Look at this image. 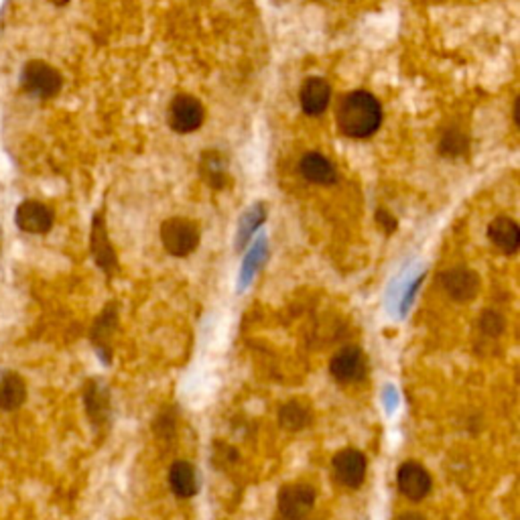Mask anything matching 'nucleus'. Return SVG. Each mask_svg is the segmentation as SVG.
<instances>
[{
	"mask_svg": "<svg viewBox=\"0 0 520 520\" xmlns=\"http://www.w3.org/2000/svg\"><path fill=\"white\" fill-rule=\"evenodd\" d=\"M335 124L348 138H368L383 124V106L370 92L354 90L346 94L335 108Z\"/></svg>",
	"mask_w": 520,
	"mask_h": 520,
	"instance_id": "nucleus-1",
	"label": "nucleus"
},
{
	"mask_svg": "<svg viewBox=\"0 0 520 520\" xmlns=\"http://www.w3.org/2000/svg\"><path fill=\"white\" fill-rule=\"evenodd\" d=\"M21 86H23V90L27 94H31V96L39 100H49L60 94L63 78L54 65L41 60H33L25 65L23 71H21Z\"/></svg>",
	"mask_w": 520,
	"mask_h": 520,
	"instance_id": "nucleus-2",
	"label": "nucleus"
},
{
	"mask_svg": "<svg viewBox=\"0 0 520 520\" xmlns=\"http://www.w3.org/2000/svg\"><path fill=\"white\" fill-rule=\"evenodd\" d=\"M161 243L171 256H189L200 246V228L187 218H169L161 224Z\"/></svg>",
	"mask_w": 520,
	"mask_h": 520,
	"instance_id": "nucleus-3",
	"label": "nucleus"
},
{
	"mask_svg": "<svg viewBox=\"0 0 520 520\" xmlns=\"http://www.w3.org/2000/svg\"><path fill=\"white\" fill-rule=\"evenodd\" d=\"M206 110L202 102L189 94H177L169 104V127L173 133L189 135L202 128Z\"/></svg>",
	"mask_w": 520,
	"mask_h": 520,
	"instance_id": "nucleus-4",
	"label": "nucleus"
},
{
	"mask_svg": "<svg viewBox=\"0 0 520 520\" xmlns=\"http://www.w3.org/2000/svg\"><path fill=\"white\" fill-rule=\"evenodd\" d=\"M366 470H368V461L366 456L358 450H342L334 458V475L342 486L356 490L364 484Z\"/></svg>",
	"mask_w": 520,
	"mask_h": 520,
	"instance_id": "nucleus-5",
	"label": "nucleus"
},
{
	"mask_svg": "<svg viewBox=\"0 0 520 520\" xmlns=\"http://www.w3.org/2000/svg\"><path fill=\"white\" fill-rule=\"evenodd\" d=\"M315 504V490L310 484H289L278 492V512L289 520H303Z\"/></svg>",
	"mask_w": 520,
	"mask_h": 520,
	"instance_id": "nucleus-6",
	"label": "nucleus"
},
{
	"mask_svg": "<svg viewBox=\"0 0 520 520\" xmlns=\"http://www.w3.org/2000/svg\"><path fill=\"white\" fill-rule=\"evenodd\" d=\"M397 482L400 494L413 502H419L423 498H427L431 492V486H433L431 474L425 470L419 461H405V464L399 467Z\"/></svg>",
	"mask_w": 520,
	"mask_h": 520,
	"instance_id": "nucleus-7",
	"label": "nucleus"
},
{
	"mask_svg": "<svg viewBox=\"0 0 520 520\" xmlns=\"http://www.w3.org/2000/svg\"><path fill=\"white\" fill-rule=\"evenodd\" d=\"M442 287L458 303H467L478 295L480 277L466 267H453L442 275Z\"/></svg>",
	"mask_w": 520,
	"mask_h": 520,
	"instance_id": "nucleus-8",
	"label": "nucleus"
},
{
	"mask_svg": "<svg viewBox=\"0 0 520 520\" xmlns=\"http://www.w3.org/2000/svg\"><path fill=\"white\" fill-rule=\"evenodd\" d=\"M90 248H92L94 260H96V265L100 267L102 273H104L108 278L112 277L116 270H119V260H116L114 246L110 244L106 222H104V216H102V214L94 216Z\"/></svg>",
	"mask_w": 520,
	"mask_h": 520,
	"instance_id": "nucleus-9",
	"label": "nucleus"
},
{
	"mask_svg": "<svg viewBox=\"0 0 520 520\" xmlns=\"http://www.w3.org/2000/svg\"><path fill=\"white\" fill-rule=\"evenodd\" d=\"M14 222H17L19 228L27 234H47L54 228L55 216L54 210L45 206L43 202L27 200L17 208Z\"/></svg>",
	"mask_w": 520,
	"mask_h": 520,
	"instance_id": "nucleus-10",
	"label": "nucleus"
},
{
	"mask_svg": "<svg viewBox=\"0 0 520 520\" xmlns=\"http://www.w3.org/2000/svg\"><path fill=\"white\" fill-rule=\"evenodd\" d=\"M329 372L342 384L358 383L366 376V360L360 348H343L329 362Z\"/></svg>",
	"mask_w": 520,
	"mask_h": 520,
	"instance_id": "nucleus-11",
	"label": "nucleus"
},
{
	"mask_svg": "<svg viewBox=\"0 0 520 520\" xmlns=\"http://www.w3.org/2000/svg\"><path fill=\"white\" fill-rule=\"evenodd\" d=\"M329 98H332V87H329L327 79L324 78H307L301 90H299V102L307 116H319L326 112L329 106Z\"/></svg>",
	"mask_w": 520,
	"mask_h": 520,
	"instance_id": "nucleus-12",
	"label": "nucleus"
},
{
	"mask_svg": "<svg viewBox=\"0 0 520 520\" xmlns=\"http://www.w3.org/2000/svg\"><path fill=\"white\" fill-rule=\"evenodd\" d=\"M299 171H301L303 179L315 183V186H334L338 181L335 165L321 153H307V155H303L301 163H299Z\"/></svg>",
	"mask_w": 520,
	"mask_h": 520,
	"instance_id": "nucleus-13",
	"label": "nucleus"
},
{
	"mask_svg": "<svg viewBox=\"0 0 520 520\" xmlns=\"http://www.w3.org/2000/svg\"><path fill=\"white\" fill-rule=\"evenodd\" d=\"M488 238L504 254H515L520 246V228L508 216H498L488 226Z\"/></svg>",
	"mask_w": 520,
	"mask_h": 520,
	"instance_id": "nucleus-14",
	"label": "nucleus"
},
{
	"mask_svg": "<svg viewBox=\"0 0 520 520\" xmlns=\"http://www.w3.org/2000/svg\"><path fill=\"white\" fill-rule=\"evenodd\" d=\"M27 400V383L12 370H0V409L17 411Z\"/></svg>",
	"mask_w": 520,
	"mask_h": 520,
	"instance_id": "nucleus-15",
	"label": "nucleus"
},
{
	"mask_svg": "<svg viewBox=\"0 0 520 520\" xmlns=\"http://www.w3.org/2000/svg\"><path fill=\"white\" fill-rule=\"evenodd\" d=\"M200 175L202 179L214 189H224L230 183L228 159L219 151H206L200 159Z\"/></svg>",
	"mask_w": 520,
	"mask_h": 520,
	"instance_id": "nucleus-16",
	"label": "nucleus"
},
{
	"mask_svg": "<svg viewBox=\"0 0 520 520\" xmlns=\"http://www.w3.org/2000/svg\"><path fill=\"white\" fill-rule=\"evenodd\" d=\"M119 315H116V305L110 303L108 307H104V311L98 315L96 324L92 327V342L94 346H96L98 354H102V358L108 362L110 360V342H112V335H114V329L116 324H119Z\"/></svg>",
	"mask_w": 520,
	"mask_h": 520,
	"instance_id": "nucleus-17",
	"label": "nucleus"
},
{
	"mask_svg": "<svg viewBox=\"0 0 520 520\" xmlns=\"http://www.w3.org/2000/svg\"><path fill=\"white\" fill-rule=\"evenodd\" d=\"M169 486L173 490V494L181 498V500L194 498L197 494L195 467L186 459L175 461V464L171 466V470H169Z\"/></svg>",
	"mask_w": 520,
	"mask_h": 520,
	"instance_id": "nucleus-18",
	"label": "nucleus"
},
{
	"mask_svg": "<svg viewBox=\"0 0 520 520\" xmlns=\"http://www.w3.org/2000/svg\"><path fill=\"white\" fill-rule=\"evenodd\" d=\"M84 400H86V409H87V415H90V419L100 425L108 419V413H110V400H108V391L104 386H102L98 380H90L86 386V392H84Z\"/></svg>",
	"mask_w": 520,
	"mask_h": 520,
	"instance_id": "nucleus-19",
	"label": "nucleus"
},
{
	"mask_svg": "<svg viewBox=\"0 0 520 520\" xmlns=\"http://www.w3.org/2000/svg\"><path fill=\"white\" fill-rule=\"evenodd\" d=\"M278 421H281V427L287 431H301L303 427H307V423L311 421L310 409H307L303 402L291 400L287 405L281 407V411H278Z\"/></svg>",
	"mask_w": 520,
	"mask_h": 520,
	"instance_id": "nucleus-20",
	"label": "nucleus"
},
{
	"mask_svg": "<svg viewBox=\"0 0 520 520\" xmlns=\"http://www.w3.org/2000/svg\"><path fill=\"white\" fill-rule=\"evenodd\" d=\"M467 149H470V138H467L464 130H459V128L445 130L437 146V151L442 153L443 157H450V159H458L461 155H466Z\"/></svg>",
	"mask_w": 520,
	"mask_h": 520,
	"instance_id": "nucleus-21",
	"label": "nucleus"
},
{
	"mask_svg": "<svg viewBox=\"0 0 520 520\" xmlns=\"http://www.w3.org/2000/svg\"><path fill=\"white\" fill-rule=\"evenodd\" d=\"M482 332L486 335H500L504 332V319L500 313H494V311H486L484 318H482Z\"/></svg>",
	"mask_w": 520,
	"mask_h": 520,
	"instance_id": "nucleus-22",
	"label": "nucleus"
},
{
	"mask_svg": "<svg viewBox=\"0 0 520 520\" xmlns=\"http://www.w3.org/2000/svg\"><path fill=\"white\" fill-rule=\"evenodd\" d=\"M260 222H262V214H259V211H251V214L246 216V219L243 222V230H240V236H238L240 244L246 243L248 236H251V232H252V230L256 228V226H259Z\"/></svg>",
	"mask_w": 520,
	"mask_h": 520,
	"instance_id": "nucleus-23",
	"label": "nucleus"
},
{
	"mask_svg": "<svg viewBox=\"0 0 520 520\" xmlns=\"http://www.w3.org/2000/svg\"><path fill=\"white\" fill-rule=\"evenodd\" d=\"M376 222L386 234H392L394 230H397V226H399L397 218H394L391 211H386V210H378L376 211Z\"/></svg>",
	"mask_w": 520,
	"mask_h": 520,
	"instance_id": "nucleus-24",
	"label": "nucleus"
},
{
	"mask_svg": "<svg viewBox=\"0 0 520 520\" xmlns=\"http://www.w3.org/2000/svg\"><path fill=\"white\" fill-rule=\"evenodd\" d=\"M399 520H427L421 515H417V512H405V515L399 516Z\"/></svg>",
	"mask_w": 520,
	"mask_h": 520,
	"instance_id": "nucleus-25",
	"label": "nucleus"
},
{
	"mask_svg": "<svg viewBox=\"0 0 520 520\" xmlns=\"http://www.w3.org/2000/svg\"><path fill=\"white\" fill-rule=\"evenodd\" d=\"M51 4H57V6H63V4H68L70 0H49Z\"/></svg>",
	"mask_w": 520,
	"mask_h": 520,
	"instance_id": "nucleus-26",
	"label": "nucleus"
},
{
	"mask_svg": "<svg viewBox=\"0 0 520 520\" xmlns=\"http://www.w3.org/2000/svg\"><path fill=\"white\" fill-rule=\"evenodd\" d=\"M278 520H289V518H285V516H281V518H278Z\"/></svg>",
	"mask_w": 520,
	"mask_h": 520,
	"instance_id": "nucleus-27",
	"label": "nucleus"
}]
</instances>
